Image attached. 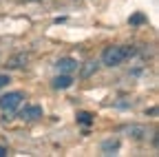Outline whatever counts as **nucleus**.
Segmentation results:
<instances>
[{
  "label": "nucleus",
  "mask_w": 159,
  "mask_h": 157,
  "mask_svg": "<svg viewBox=\"0 0 159 157\" xmlns=\"http://www.w3.org/2000/svg\"><path fill=\"white\" fill-rule=\"evenodd\" d=\"M135 53L133 47H126V44H111L102 51V64L104 67H119L122 62H126L128 58Z\"/></svg>",
  "instance_id": "obj_1"
},
{
  "label": "nucleus",
  "mask_w": 159,
  "mask_h": 157,
  "mask_svg": "<svg viewBox=\"0 0 159 157\" xmlns=\"http://www.w3.org/2000/svg\"><path fill=\"white\" fill-rule=\"evenodd\" d=\"M22 100H25V95L20 93V91H11V93H7V95L0 97V111L13 113L20 104H22Z\"/></svg>",
  "instance_id": "obj_2"
},
{
  "label": "nucleus",
  "mask_w": 159,
  "mask_h": 157,
  "mask_svg": "<svg viewBox=\"0 0 159 157\" xmlns=\"http://www.w3.org/2000/svg\"><path fill=\"white\" fill-rule=\"evenodd\" d=\"M77 60H73V58H60V60L55 62V69L60 71V73H66V75H71L73 71H77Z\"/></svg>",
  "instance_id": "obj_3"
},
{
  "label": "nucleus",
  "mask_w": 159,
  "mask_h": 157,
  "mask_svg": "<svg viewBox=\"0 0 159 157\" xmlns=\"http://www.w3.org/2000/svg\"><path fill=\"white\" fill-rule=\"evenodd\" d=\"M124 133H126L128 137H133V140H144V137L148 135V128L142 126V124H130V126L124 128Z\"/></svg>",
  "instance_id": "obj_4"
},
{
  "label": "nucleus",
  "mask_w": 159,
  "mask_h": 157,
  "mask_svg": "<svg viewBox=\"0 0 159 157\" xmlns=\"http://www.w3.org/2000/svg\"><path fill=\"white\" fill-rule=\"evenodd\" d=\"M20 117L27 122H33V120H40L42 117V106H25L20 111Z\"/></svg>",
  "instance_id": "obj_5"
},
{
  "label": "nucleus",
  "mask_w": 159,
  "mask_h": 157,
  "mask_svg": "<svg viewBox=\"0 0 159 157\" xmlns=\"http://www.w3.org/2000/svg\"><path fill=\"white\" fill-rule=\"evenodd\" d=\"M73 84V77L66 73H60L57 77H53V89H69Z\"/></svg>",
  "instance_id": "obj_6"
},
{
  "label": "nucleus",
  "mask_w": 159,
  "mask_h": 157,
  "mask_svg": "<svg viewBox=\"0 0 159 157\" xmlns=\"http://www.w3.org/2000/svg\"><path fill=\"white\" fill-rule=\"evenodd\" d=\"M27 60H29L27 53H18V55H13L11 60H9V67H11V69H20V67L27 64Z\"/></svg>",
  "instance_id": "obj_7"
},
{
  "label": "nucleus",
  "mask_w": 159,
  "mask_h": 157,
  "mask_svg": "<svg viewBox=\"0 0 159 157\" xmlns=\"http://www.w3.org/2000/svg\"><path fill=\"white\" fill-rule=\"evenodd\" d=\"M117 148H119V140H106V142L102 144V153H104V155H113Z\"/></svg>",
  "instance_id": "obj_8"
},
{
  "label": "nucleus",
  "mask_w": 159,
  "mask_h": 157,
  "mask_svg": "<svg viewBox=\"0 0 159 157\" xmlns=\"http://www.w3.org/2000/svg\"><path fill=\"white\" fill-rule=\"evenodd\" d=\"M77 122L82 124V126H91L93 124V115L86 113V111H82V113H77Z\"/></svg>",
  "instance_id": "obj_9"
},
{
  "label": "nucleus",
  "mask_w": 159,
  "mask_h": 157,
  "mask_svg": "<svg viewBox=\"0 0 159 157\" xmlns=\"http://www.w3.org/2000/svg\"><path fill=\"white\" fill-rule=\"evenodd\" d=\"M97 71V62H86V67L82 69V77H91Z\"/></svg>",
  "instance_id": "obj_10"
},
{
  "label": "nucleus",
  "mask_w": 159,
  "mask_h": 157,
  "mask_svg": "<svg viewBox=\"0 0 159 157\" xmlns=\"http://www.w3.org/2000/svg\"><path fill=\"white\" fill-rule=\"evenodd\" d=\"M142 22H146V16H142V13H135L130 18V25H142Z\"/></svg>",
  "instance_id": "obj_11"
},
{
  "label": "nucleus",
  "mask_w": 159,
  "mask_h": 157,
  "mask_svg": "<svg viewBox=\"0 0 159 157\" xmlns=\"http://www.w3.org/2000/svg\"><path fill=\"white\" fill-rule=\"evenodd\" d=\"M11 80H9V75L7 73H0V89H2V86H7Z\"/></svg>",
  "instance_id": "obj_12"
},
{
  "label": "nucleus",
  "mask_w": 159,
  "mask_h": 157,
  "mask_svg": "<svg viewBox=\"0 0 159 157\" xmlns=\"http://www.w3.org/2000/svg\"><path fill=\"white\" fill-rule=\"evenodd\" d=\"M5 155H7V148H5V146H0V157H5Z\"/></svg>",
  "instance_id": "obj_13"
}]
</instances>
